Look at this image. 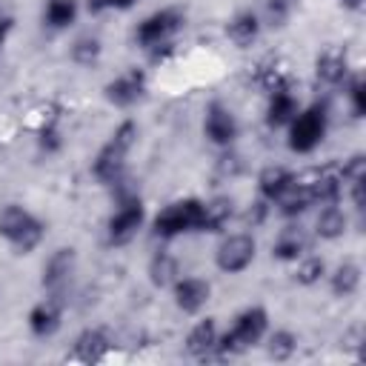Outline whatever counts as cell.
<instances>
[{"label":"cell","mask_w":366,"mask_h":366,"mask_svg":"<svg viewBox=\"0 0 366 366\" xmlns=\"http://www.w3.org/2000/svg\"><path fill=\"white\" fill-rule=\"evenodd\" d=\"M134 143H137V123L134 120L117 123L114 132L109 134V140L97 149V154L92 160V174L103 186H117L120 180H126V160H129Z\"/></svg>","instance_id":"6da1fadb"},{"label":"cell","mask_w":366,"mask_h":366,"mask_svg":"<svg viewBox=\"0 0 366 366\" xmlns=\"http://www.w3.org/2000/svg\"><path fill=\"white\" fill-rule=\"evenodd\" d=\"M269 332V312L263 306H246L234 315L232 326L217 335V346H214V357H234L249 352L252 346L263 343Z\"/></svg>","instance_id":"7a4b0ae2"},{"label":"cell","mask_w":366,"mask_h":366,"mask_svg":"<svg viewBox=\"0 0 366 366\" xmlns=\"http://www.w3.org/2000/svg\"><path fill=\"white\" fill-rule=\"evenodd\" d=\"M112 189H117V197H114V212L106 220V243L109 246H126L143 229L146 206H143V197L132 186H126V180H120Z\"/></svg>","instance_id":"3957f363"},{"label":"cell","mask_w":366,"mask_h":366,"mask_svg":"<svg viewBox=\"0 0 366 366\" xmlns=\"http://www.w3.org/2000/svg\"><path fill=\"white\" fill-rule=\"evenodd\" d=\"M0 237L17 254H31L46 237V223L34 212H29L26 206L6 203L0 209Z\"/></svg>","instance_id":"277c9868"},{"label":"cell","mask_w":366,"mask_h":366,"mask_svg":"<svg viewBox=\"0 0 366 366\" xmlns=\"http://www.w3.org/2000/svg\"><path fill=\"white\" fill-rule=\"evenodd\" d=\"M329 132V109L326 103H312L306 109H297V114L286 126V143L295 154H312Z\"/></svg>","instance_id":"5b68a950"},{"label":"cell","mask_w":366,"mask_h":366,"mask_svg":"<svg viewBox=\"0 0 366 366\" xmlns=\"http://www.w3.org/2000/svg\"><path fill=\"white\" fill-rule=\"evenodd\" d=\"M200 220H203V200L200 197H180L154 214L152 232L160 240H174V237L200 232Z\"/></svg>","instance_id":"8992f818"},{"label":"cell","mask_w":366,"mask_h":366,"mask_svg":"<svg viewBox=\"0 0 366 366\" xmlns=\"http://www.w3.org/2000/svg\"><path fill=\"white\" fill-rule=\"evenodd\" d=\"M183 23H186V14L174 6H163V9H154L152 14H146L137 26H134V40L140 49L146 51H154L160 46H169L174 43V37L183 31Z\"/></svg>","instance_id":"52a82bcc"},{"label":"cell","mask_w":366,"mask_h":366,"mask_svg":"<svg viewBox=\"0 0 366 366\" xmlns=\"http://www.w3.org/2000/svg\"><path fill=\"white\" fill-rule=\"evenodd\" d=\"M257 257V240L249 232L226 234L214 249V266L223 274H240L246 272Z\"/></svg>","instance_id":"ba28073f"},{"label":"cell","mask_w":366,"mask_h":366,"mask_svg":"<svg viewBox=\"0 0 366 366\" xmlns=\"http://www.w3.org/2000/svg\"><path fill=\"white\" fill-rule=\"evenodd\" d=\"M237 134H240V123H237L234 112L226 103L212 100L203 112V137L217 149H232Z\"/></svg>","instance_id":"9c48e42d"},{"label":"cell","mask_w":366,"mask_h":366,"mask_svg":"<svg viewBox=\"0 0 366 366\" xmlns=\"http://www.w3.org/2000/svg\"><path fill=\"white\" fill-rule=\"evenodd\" d=\"M103 94H106V100L114 109H132V106H137L143 100V94H146V71L143 69H126V71H120L117 77H112L103 86Z\"/></svg>","instance_id":"30bf717a"},{"label":"cell","mask_w":366,"mask_h":366,"mask_svg":"<svg viewBox=\"0 0 366 366\" xmlns=\"http://www.w3.org/2000/svg\"><path fill=\"white\" fill-rule=\"evenodd\" d=\"M172 300L177 306V312L183 315H200L206 309V303L212 300V283L206 277H197V274H180L172 286Z\"/></svg>","instance_id":"8fae6325"},{"label":"cell","mask_w":366,"mask_h":366,"mask_svg":"<svg viewBox=\"0 0 366 366\" xmlns=\"http://www.w3.org/2000/svg\"><path fill=\"white\" fill-rule=\"evenodd\" d=\"M26 323H29V332L34 337H51V335H57V329L63 326V300H60V295L49 292L43 300H37L29 309Z\"/></svg>","instance_id":"7c38bea8"},{"label":"cell","mask_w":366,"mask_h":366,"mask_svg":"<svg viewBox=\"0 0 366 366\" xmlns=\"http://www.w3.org/2000/svg\"><path fill=\"white\" fill-rule=\"evenodd\" d=\"M312 197H315V206L320 203H340L343 197V174H340V163H326L309 174H303Z\"/></svg>","instance_id":"4fadbf2b"},{"label":"cell","mask_w":366,"mask_h":366,"mask_svg":"<svg viewBox=\"0 0 366 366\" xmlns=\"http://www.w3.org/2000/svg\"><path fill=\"white\" fill-rule=\"evenodd\" d=\"M74 266H77V252H74L71 246L54 249V252L46 257V263H43L40 286H43L46 292H54V295H57V292L69 283V277L74 274Z\"/></svg>","instance_id":"5bb4252c"},{"label":"cell","mask_w":366,"mask_h":366,"mask_svg":"<svg viewBox=\"0 0 366 366\" xmlns=\"http://www.w3.org/2000/svg\"><path fill=\"white\" fill-rule=\"evenodd\" d=\"M352 74L349 69V54L343 46H326L317 57H315V77L323 86H343L346 77Z\"/></svg>","instance_id":"9a60e30c"},{"label":"cell","mask_w":366,"mask_h":366,"mask_svg":"<svg viewBox=\"0 0 366 366\" xmlns=\"http://www.w3.org/2000/svg\"><path fill=\"white\" fill-rule=\"evenodd\" d=\"M266 126L269 129H286L289 120L297 114L300 103H297V94L292 89V83H283L272 92H266Z\"/></svg>","instance_id":"2e32d148"},{"label":"cell","mask_w":366,"mask_h":366,"mask_svg":"<svg viewBox=\"0 0 366 366\" xmlns=\"http://www.w3.org/2000/svg\"><path fill=\"white\" fill-rule=\"evenodd\" d=\"M112 349V337L106 335V329H83L74 337V346L69 352V360L77 363H100Z\"/></svg>","instance_id":"e0dca14e"},{"label":"cell","mask_w":366,"mask_h":366,"mask_svg":"<svg viewBox=\"0 0 366 366\" xmlns=\"http://www.w3.org/2000/svg\"><path fill=\"white\" fill-rule=\"evenodd\" d=\"M217 323L214 317H200L189 335H186V352L194 357V360H209L214 357V346H217Z\"/></svg>","instance_id":"ac0fdd59"},{"label":"cell","mask_w":366,"mask_h":366,"mask_svg":"<svg viewBox=\"0 0 366 366\" xmlns=\"http://www.w3.org/2000/svg\"><path fill=\"white\" fill-rule=\"evenodd\" d=\"M260 31H263L260 14H257V11H252V9H243V11L232 14V17H229V23H226V37H229L237 49H249L252 43H257Z\"/></svg>","instance_id":"d6986e66"},{"label":"cell","mask_w":366,"mask_h":366,"mask_svg":"<svg viewBox=\"0 0 366 366\" xmlns=\"http://www.w3.org/2000/svg\"><path fill=\"white\" fill-rule=\"evenodd\" d=\"M274 209H277V214L280 217H286V220H295V217H300V214H306L312 206H315V197H312V192H309V186H306V180L303 177H295V183L272 203Z\"/></svg>","instance_id":"ffe728a7"},{"label":"cell","mask_w":366,"mask_h":366,"mask_svg":"<svg viewBox=\"0 0 366 366\" xmlns=\"http://www.w3.org/2000/svg\"><path fill=\"white\" fill-rule=\"evenodd\" d=\"M349 229V214L340 203H323L317 217H315V234L320 240H340Z\"/></svg>","instance_id":"44dd1931"},{"label":"cell","mask_w":366,"mask_h":366,"mask_svg":"<svg viewBox=\"0 0 366 366\" xmlns=\"http://www.w3.org/2000/svg\"><path fill=\"white\" fill-rule=\"evenodd\" d=\"M326 280H329V289L337 300H346V297H355L360 292V283H363V269L352 260L335 266L332 272H326Z\"/></svg>","instance_id":"7402d4cb"},{"label":"cell","mask_w":366,"mask_h":366,"mask_svg":"<svg viewBox=\"0 0 366 366\" xmlns=\"http://www.w3.org/2000/svg\"><path fill=\"white\" fill-rule=\"evenodd\" d=\"M292 183H295V172H292V169L277 166V163L263 166V169H260V174H257V197H263V200L274 203V200H277V197H280Z\"/></svg>","instance_id":"603a6c76"},{"label":"cell","mask_w":366,"mask_h":366,"mask_svg":"<svg viewBox=\"0 0 366 366\" xmlns=\"http://www.w3.org/2000/svg\"><path fill=\"white\" fill-rule=\"evenodd\" d=\"M234 217V200L226 194H217L212 200H203V220H200V232L209 234H220L229 220Z\"/></svg>","instance_id":"cb8c5ba5"},{"label":"cell","mask_w":366,"mask_h":366,"mask_svg":"<svg viewBox=\"0 0 366 366\" xmlns=\"http://www.w3.org/2000/svg\"><path fill=\"white\" fill-rule=\"evenodd\" d=\"M306 246H309V243H306L303 229L286 226V229L277 232V237H274V243H272V257L280 260V263H295L300 254H306Z\"/></svg>","instance_id":"d4e9b609"},{"label":"cell","mask_w":366,"mask_h":366,"mask_svg":"<svg viewBox=\"0 0 366 366\" xmlns=\"http://www.w3.org/2000/svg\"><path fill=\"white\" fill-rule=\"evenodd\" d=\"M80 17V0H46L43 3V23L51 31H66Z\"/></svg>","instance_id":"484cf974"},{"label":"cell","mask_w":366,"mask_h":366,"mask_svg":"<svg viewBox=\"0 0 366 366\" xmlns=\"http://www.w3.org/2000/svg\"><path fill=\"white\" fill-rule=\"evenodd\" d=\"M263 340H266V355H269V360H274V363L292 360V357L297 355V346H300V340H297V335H295L292 329L266 332Z\"/></svg>","instance_id":"4316f807"},{"label":"cell","mask_w":366,"mask_h":366,"mask_svg":"<svg viewBox=\"0 0 366 366\" xmlns=\"http://www.w3.org/2000/svg\"><path fill=\"white\" fill-rule=\"evenodd\" d=\"M177 277H180V263H177V257L172 252H157L149 260V280H152V286L169 289Z\"/></svg>","instance_id":"83f0119b"},{"label":"cell","mask_w":366,"mask_h":366,"mask_svg":"<svg viewBox=\"0 0 366 366\" xmlns=\"http://www.w3.org/2000/svg\"><path fill=\"white\" fill-rule=\"evenodd\" d=\"M297 266H295V280L300 283V286H317L320 280H326V260L323 257H317V254H300L297 260H295Z\"/></svg>","instance_id":"f1b7e54d"},{"label":"cell","mask_w":366,"mask_h":366,"mask_svg":"<svg viewBox=\"0 0 366 366\" xmlns=\"http://www.w3.org/2000/svg\"><path fill=\"white\" fill-rule=\"evenodd\" d=\"M100 54H103V43H100V37H94V34L77 37V40L71 43V49H69L71 63H77V66H83V69L94 66V63L100 60Z\"/></svg>","instance_id":"f546056e"},{"label":"cell","mask_w":366,"mask_h":366,"mask_svg":"<svg viewBox=\"0 0 366 366\" xmlns=\"http://www.w3.org/2000/svg\"><path fill=\"white\" fill-rule=\"evenodd\" d=\"M37 149L43 154H57L63 149V129H60V120L54 114L43 117V123L37 126Z\"/></svg>","instance_id":"4dcf8cb0"},{"label":"cell","mask_w":366,"mask_h":366,"mask_svg":"<svg viewBox=\"0 0 366 366\" xmlns=\"http://www.w3.org/2000/svg\"><path fill=\"white\" fill-rule=\"evenodd\" d=\"M292 0H263V11L260 14V23L263 26H272V29H283L292 17Z\"/></svg>","instance_id":"1f68e13d"},{"label":"cell","mask_w":366,"mask_h":366,"mask_svg":"<svg viewBox=\"0 0 366 366\" xmlns=\"http://www.w3.org/2000/svg\"><path fill=\"white\" fill-rule=\"evenodd\" d=\"M343 92H346V103H349L352 114L363 117L366 114V80H363V74H349L343 83Z\"/></svg>","instance_id":"d6a6232c"},{"label":"cell","mask_w":366,"mask_h":366,"mask_svg":"<svg viewBox=\"0 0 366 366\" xmlns=\"http://www.w3.org/2000/svg\"><path fill=\"white\" fill-rule=\"evenodd\" d=\"M140 0H89V11L100 14V11H129L134 9Z\"/></svg>","instance_id":"836d02e7"},{"label":"cell","mask_w":366,"mask_h":366,"mask_svg":"<svg viewBox=\"0 0 366 366\" xmlns=\"http://www.w3.org/2000/svg\"><path fill=\"white\" fill-rule=\"evenodd\" d=\"M269 212H272V203H269V200H263V197H257V200L249 206V212H246V220H249L252 226H260V223H266Z\"/></svg>","instance_id":"e575fe53"},{"label":"cell","mask_w":366,"mask_h":366,"mask_svg":"<svg viewBox=\"0 0 366 366\" xmlns=\"http://www.w3.org/2000/svg\"><path fill=\"white\" fill-rule=\"evenodd\" d=\"M237 160H240V157L229 152V154H223V157L217 160V166H220V172H223V174L229 172V177H232V174H237V172H240V163H237Z\"/></svg>","instance_id":"d590c367"},{"label":"cell","mask_w":366,"mask_h":366,"mask_svg":"<svg viewBox=\"0 0 366 366\" xmlns=\"http://www.w3.org/2000/svg\"><path fill=\"white\" fill-rule=\"evenodd\" d=\"M340 6L346 9V11H363V6H366V0H340Z\"/></svg>","instance_id":"8d00e7d4"},{"label":"cell","mask_w":366,"mask_h":366,"mask_svg":"<svg viewBox=\"0 0 366 366\" xmlns=\"http://www.w3.org/2000/svg\"><path fill=\"white\" fill-rule=\"evenodd\" d=\"M6 34H9V20H6V14H3V9H0V49H3V43H6Z\"/></svg>","instance_id":"74e56055"}]
</instances>
